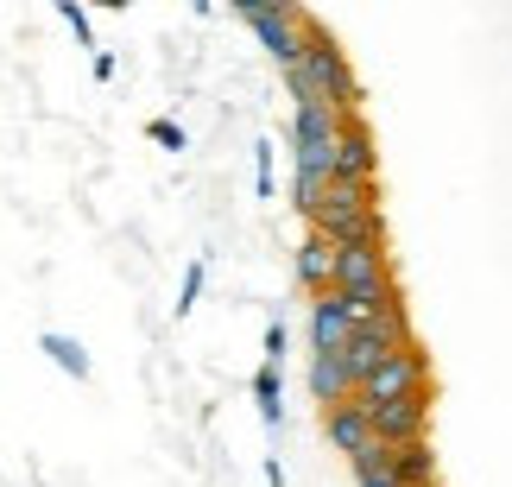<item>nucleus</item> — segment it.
<instances>
[{"label":"nucleus","instance_id":"nucleus-1","mask_svg":"<svg viewBox=\"0 0 512 487\" xmlns=\"http://www.w3.org/2000/svg\"><path fill=\"white\" fill-rule=\"evenodd\" d=\"M298 76L310 83V95H323L336 114H361V83H354V70H348V51L317 26V19H304V64H298Z\"/></svg>","mask_w":512,"mask_h":487},{"label":"nucleus","instance_id":"nucleus-2","mask_svg":"<svg viewBox=\"0 0 512 487\" xmlns=\"http://www.w3.org/2000/svg\"><path fill=\"white\" fill-rule=\"evenodd\" d=\"M411 342V317H405V304H386V310H373V317L354 323V336H348V367H354V386H361L373 367H380L392 348H405Z\"/></svg>","mask_w":512,"mask_h":487},{"label":"nucleus","instance_id":"nucleus-3","mask_svg":"<svg viewBox=\"0 0 512 487\" xmlns=\"http://www.w3.org/2000/svg\"><path fill=\"white\" fill-rule=\"evenodd\" d=\"M418 386H430V355H424L418 342H405V348H392V355L361 380V405L405 399V393H418Z\"/></svg>","mask_w":512,"mask_h":487},{"label":"nucleus","instance_id":"nucleus-4","mask_svg":"<svg viewBox=\"0 0 512 487\" xmlns=\"http://www.w3.org/2000/svg\"><path fill=\"white\" fill-rule=\"evenodd\" d=\"M367 418H373V437L380 443L430 437V386H418V393H405V399H386V405H367Z\"/></svg>","mask_w":512,"mask_h":487},{"label":"nucleus","instance_id":"nucleus-5","mask_svg":"<svg viewBox=\"0 0 512 487\" xmlns=\"http://www.w3.org/2000/svg\"><path fill=\"white\" fill-rule=\"evenodd\" d=\"M354 323H361V310H354V298L342 285H329L310 298V348H348Z\"/></svg>","mask_w":512,"mask_h":487},{"label":"nucleus","instance_id":"nucleus-6","mask_svg":"<svg viewBox=\"0 0 512 487\" xmlns=\"http://www.w3.org/2000/svg\"><path fill=\"white\" fill-rule=\"evenodd\" d=\"M323 437H329V450H336V456H361L367 450V443H373V418H367L361 393L323 405Z\"/></svg>","mask_w":512,"mask_h":487},{"label":"nucleus","instance_id":"nucleus-7","mask_svg":"<svg viewBox=\"0 0 512 487\" xmlns=\"http://www.w3.org/2000/svg\"><path fill=\"white\" fill-rule=\"evenodd\" d=\"M336 178H342V184H380V152H373V133H367L361 114H348V121H342Z\"/></svg>","mask_w":512,"mask_h":487},{"label":"nucleus","instance_id":"nucleus-8","mask_svg":"<svg viewBox=\"0 0 512 487\" xmlns=\"http://www.w3.org/2000/svg\"><path fill=\"white\" fill-rule=\"evenodd\" d=\"M298 285L310 291V298H317V291H329L336 285V266H342V247L323 235V228H304V241H298Z\"/></svg>","mask_w":512,"mask_h":487},{"label":"nucleus","instance_id":"nucleus-9","mask_svg":"<svg viewBox=\"0 0 512 487\" xmlns=\"http://www.w3.org/2000/svg\"><path fill=\"white\" fill-rule=\"evenodd\" d=\"M247 26L253 38L279 57V70H298L304 64V13L298 19H285V13H247Z\"/></svg>","mask_w":512,"mask_h":487},{"label":"nucleus","instance_id":"nucleus-10","mask_svg":"<svg viewBox=\"0 0 512 487\" xmlns=\"http://www.w3.org/2000/svg\"><path fill=\"white\" fill-rule=\"evenodd\" d=\"M310 393H317V405H336V399H354V393H361L342 348H317V355H310Z\"/></svg>","mask_w":512,"mask_h":487},{"label":"nucleus","instance_id":"nucleus-11","mask_svg":"<svg viewBox=\"0 0 512 487\" xmlns=\"http://www.w3.org/2000/svg\"><path fill=\"white\" fill-rule=\"evenodd\" d=\"M392 475H399V487H424V481H437V450H430V437L392 443Z\"/></svg>","mask_w":512,"mask_h":487},{"label":"nucleus","instance_id":"nucleus-12","mask_svg":"<svg viewBox=\"0 0 512 487\" xmlns=\"http://www.w3.org/2000/svg\"><path fill=\"white\" fill-rule=\"evenodd\" d=\"M253 405H260L266 431H279V424H285V386H279V361H260V374H253Z\"/></svg>","mask_w":512,"mask_h":487},{"label":"nucleus","instance_id":"nucleus-13","mask_svg":"<svg viewBox=\"0 0 512 487\" xmlns=\"http://www.w3.org/2000/svg\"><path fill=\"white\" fill-rule=\"evenodd\" d=\"M45 355L64 367V374L89 380V355H83V342H70V336H57V329H45Z\"/></svg>","mask_w":512,"mask_h":487},{"label":"nucleus","instance_id":"nucleus-14","mask_svg":"<svg viewBox=\"0 0 512 487\" xmlns=\"http://www.w3.org/2000/svg\"><path fill=\"white\" fill-rule=\"evenodd\" d=\"M203 279H209V260H190L184 285H177V317H190V310H196V298H203Z\"/></svg>","mask_w":512,"mask_h":487},{"label":"nucleus","instance_id":"nucleus-15","mask_svg":"<svg viewBox=\"0 0 512 487\" xmlns=\"http://www.w3.org/2000/svg\"><path fill=\"white\" fill-rule=\"evenodd\" d=\"M57 13H64V19H70V32H76V38H83V45H89V51H102V45H95V32H89V7H83V0H57Z\"/></svg>","mask_w":512,"mask_h":487},{"label":"nucleus","instance_id":"nucleus-16","mask_svg":"<svg viewBox=\"0 0 512 487\" xmlns=\"http://www.w3.org/2000/svg\"><path fill=\"white\" fill-rule=\"evenodd\" d=\"M253 190H260V203L272 197V140L253 146Z\"/></svg>","mask_w":512,"mask_h":487},{"label":"nucleus","instance_id":"nucleus-17","mask_svg":"<svg viewBox=\"0 0 512 487\" xmlns=\"http://www.w3.org/2000/svg\"><path fill=\"white\" fill-rule=\"evenodd\" d=\"M146 133H152V140H159L165 152H184V146H190V133H184V127H177V121H152Z\"/></svg>","mask_w":512,"mask_h":487},{"label":"nucleus","instance_id":"nucleus-18","mask_svg":"<svg viewBox=\"0 0 512 487\" xmlns=\"http://www.w3.org/2000/svg\"><path fill=\"white\" fill-rule=\"evenodd\" d=\"M266 361L285 367V323H266Z\"/></svg>","mask_w":512,"mask_h":487},{"label":"nucleus","instance_id":"nucleus-19","mask_svg":"<svg viewBox=\"0 0 512 487\" xmlns=\"http://www.w3.org/2000/svg\"><path fill=\"white\" fill-rule=\"evenodd\" d=\"M354 487H399V475H392V469H373V475H354Z\"/></svg>","mask_w":512,"mask_h":487},{"label":"nucleus","instance_id":"nucleus-20","mask_svg":"<svg viewBox=\"0 0 512 487\" xmlns=\"http://www.w3.org/2000/svg\"><path fill=\"white\" fill-rule=\"evenodd\" d=\"M190 7H196V13H209V7H215V0H190Z\"/></svg>","mask_w":512,"mask_h":487},{"label":"nucleus","instance_id":"nucleus-21","mask_svg":"<svg viewBox=\"0 0 512 487\" xmlns=\"http://www.w3.org/2000/svg\"><path fill=\"white\" fill-rule=\"evenodd\" d=\"M95 7H127V0H95Z\"/></svg>","mask_w":512,"mask_h":487},{"label":"nucleus","instance_id":"nucleus-22","mask_svg":"<svg viewBox=\"0 0 512 487\" xmlns=\"http://www.w3.org/2000/svg\"><path fill=\"white\" fill-rule=\"evenodd\" d=\"M424 487H443V481H424Z\"/></svg>","mask_w":512,"mask_h":487}]
</instances>
